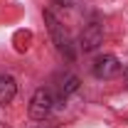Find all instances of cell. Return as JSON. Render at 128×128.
Masks as SVG:
<instances>
[{
    "mask_svg": "<svg viewBox=\"0 0 128 128\" xmlns=\"http://www.w3.org/2000/svg\"><path fill=\"white\" fill-rule=\"evenodd\" d=\"M123 76H126V81H128V66H126V72H123Z\"/></svg>",
    "mask_w": 128,
    "mask_h": 128,
    "instance_id": "8992f818",
    "label": "cell"
},
{
    "mask_svg": "<svg viewBox=\"0 0 128 128\" xmlns=\"http://www.w3.org/2000/svg\"><path fill=\"white\" fill-rule=\"evenodd\" d=\"M17 94V84L12 76H0V106L10 104Z\"/></svg>",
    "mask_w": 128,
    "mask_h": 128,
    "instance_id": "3957f363",
    "label": "cell"
},
{
    "mask_svg": "<svg viewBox=\"0 0 128 128\" xmlns=\"http://www.w3.org/2000/svg\"><path fill=\"white\" fill-rule=\"evenodd\" d=\"M98 40H101L98 27H91V34H84V37H81V42H84L81 47H84V49H94L96 44H98Z\"/></svg>",
    "mask_w": 128,
    "mask_h": 128,
    "instance_id": "5b68a950",
    "label": "cell"
},
{
    "mask_svg": "<svg viewBox=\"0 0 128 128\" xmlns=\"http://www.w3.org/2000/svg\"><path fill=\"white\" fill-rule=\"evenodd\" d=\"M54 108V96L49 89H37L34 96H32L30 101V116L32 118H37V121H42V118H47L49 113Z\"/></svg>",
    "mask_w": 128,
    "mask_h": 128,
    "instance_id": "6da1fadb",
    "label": "cell"
},
{
    "mask_svg": "<svg viewBox=\"0 0 128 128\" xmlns=\"http://www.w3.org/2000/svg\"><path fill=\"white\" fill-rule=\"evenodd\" d=\"M118 72H121V64L113 54H104L94 62V76H98V79H111Z\"/></svg>",
    "mask_w": 128,
    "mask_h": 128,
    "instance_id": "7a4b0ae2",
    "label": "cell"
},
{
    "mask_svg": "<svg viewBox=\"0 0 128 128\" xmlns=\"http://www.w3.org/2000/svg\"><path fill=\"white\" fill-rule=\"evenodd\" d=\"M44 20L49 22V30H52V34H54V40H57V47L62 49V52H64V49H69V37H66V34L62 37V27H59V22H57L54 17L49 15V12L44 15Z\"/></svg>",
    "mask_w": 128,
    "mask_h": 128,
    "instance_id": "277c9868",
    "label": "cell"
}]
</instances>
